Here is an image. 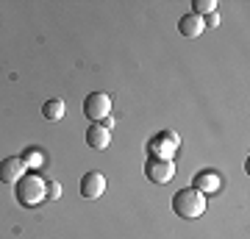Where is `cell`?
<instances>
[{
	"label": "cell",
	"mask_w": 250,
	"mask_h": 239,
	"mask_svg": "<svg viewBox=\"0 0 250 239\" xmlns=\"http://www.w3.org/2000/svg\"><path fill=\"white\" fill-rule=\"evenodd\" d=\"M172 212L178 214V217H184V220H197L206 212V195L197 192V189H192V186L178 189L172 195Z\"/></svg>",
	"instance_id": "6da1fadb"
},
{
	"label": "cell",
	"mask_w": 250,
	"mask_h": 239,
	"mask_svg": "<svg viewBox=\"0 0 250 239\" xmlns=\"http://www.w3.org/2000/svg\"><path fill=\"white\" fill-rule=\"evenodd\" d=\"M14 186H17L14 195H17L20 206H39L42 200H45V195H47V184L36 175V173H25Z\"/></svg>",
	"instance_id": "7a4b0ae2"
},
{
	"label": "cell",
	"mask_w": 250,
	"mask_h": 239,
	"mask_svg": "<svg viewBox=\"0 0 250 239\" xmlns=\"http://www.w3.org/2000/svg\"><path fill=\"white\" fill-rule=\"evenodd\" d=\"M181 148V139L175 131H159L156 136L147 139V153H150V159H167L172 161V156L178 153Z\"/></svg>",
	"instance_id": "3957f363"
},
{
	"label": "cell",
	"mask_w": 250,
	"mask_h": 239,
	"mask_svg": "<svg viewBox=\"0 0 250 239\" xmlns=\"http://www.w3.org/2000/svg\"><path fill=\"white\" fill-rule=\"evenodd\" d=\"M83 114L92 123H103L106 117H111V98L106 92H89L83 98Z\"/></svg>",
	"instance_id": "277c9868"
},
{
	"label": "cell",
	"mask_w": 250,
	"mask_h": 239,
	"mask_svg": "<svg viewBox=\"0 0 250 239\" xmlns=\"http://www.w3.org/2000/svg\"><path fill=\"white\" fill-rule=\"evenodd\" d=\"M145 175H147V181H153V184H167V181H172V175H175V167H172V161H167V159H147L145 161Z\"/></svg>",
	"instance_id": "5b68a950"
},
{
	"label": "cell",
	"mask_w": 250,
	"mask_h": 239,
	"mask_svg": "<svg viewBox=\"0 0 250 239\" xmlns=\"http://www.w3.org/2000/svg\"><path fill=\"white\" fill-rule=\"evenodd\" d=\"M103 192H106V175H103V173L92 170V173H86V175L81 178V197L98 200Z\"/></svg>",
	"instance_id": "8992f818"
},
{
	"label": "cell",
	"mask_w": 250,
	"mask_h": 239,
	"mask_svg": "<svg viewBox=\"0 0 250 239\" xmlns=\"http://www.w3.org/2000/svg\"><path fill=\"white\" fill-rule=\"evenodd\" d=\"M25 164H22V159L20 156H9V159L0 161V181L3 184H17L20 178L25 175Z\"/></svg>",
	"instance_id": "52a82bcc"
},
{
	"label": "cell",
	"mask_w": 250,
	"mask_h": 239,
	"mask_svg": "<svg viewBox=\"0 0 250 239\" xmlns=\"http://www.w3.org/2000/svg\"><path fill=\"white\" fill-rule=\"evenodd\" d=\"M86 145H89L92 151H106L108 145H111V131L103 128L100 123H92L86 128Z\"/></svg>",
	"instance_id": "ba28073f"
},
{
	"label": "cell",
	"mask_w": 250,
	"mask_h": 239,
	"mask_svg": "<svg viewBox=\"0 0 250 239\" xmlns=\"http://www.w3.org/2000/svg\"><path fill=\"white\" fill-rule=\"evenodd\" d=\"M192 189L203 192V195H214L217 189H220V175H217L214 170H203V173H195V178H192Z\"/></svg>",
	"instance_id": "9c48e42d"
},
{
	"label": "cell",
	"mask_w": 250,
	"mask_h": 239,
	"mask_svg": "<svg viewBox=\"0 0 250 239\" xmlns=\"http://www.w3.org/2000/svg\"><path fill=\"white\" fill-rule=\"evenodd\" d=\"M203 17H197V14H184L178 20V34L184 39H197V36L203 34Z\"/></svg>",
	"instance_id": "30bf717a"
},
{
	"label": "cell",
	"mask_w": 250,
	"mask_h": 239,
	"mask_svg": "<svg viewBox=\"0 0 250 239\" xmlns=\"http://www.w3.org/2000/svg\"><path fill=\"white\" fill-rule=\"evenodd\" d=\"M67 114V106H64V100H59V98H53V100H47L45 106H42V117L45 120H62V117Z\"/></svg>",
	"instance_id": "8fae6325"
},
{
	"label": "cell",
	"mask_w": 250,
	"mask_h": 239,
	"mask_svg": "<svg viewBox=\"0 0 250 239\" xmlns=\"http://www.w3.org/2000/svg\"><path fill=\"white\" fill-rule=\"evenodd\" d=\"M217 0H192V14L197 17H206V14H214Z\"/></svg>",
	"instance_id": "7c38bea8"
},
{
	"label": "cell",
	"mask_w": 250,
	"mask_h": 239,
	"mask_svg": "<svg viewBox=\"0 0 250 239\" xmlns=\"http://www.w3.org/2000/svg\"><path fill=\"white\" fill-rule=\"evenodd\" d=\"M22 164L25 167H31V170H36V167H42V153L36 151V148H28V151H22Z\"/></svg>",
	"instance_id": "4fadbf2b"
},
{
	"label": "cell",
	"mask_w": 250,
	"mask_h": 239,
	"mask_svg": "<svg viewBox=\"0 0 250 239\" xmlns=\"http://www.w3.org/2000/svg\"><path fill=\"white\" fill-rule=\"evenodd\" d=\"M47 200H59V197H62V186L56 184V181H47Z\"/></svg>",
	"instance_id": "5bb4252c"
},
{
	"label": "cell",
	"mask_w": 250,
	"mask_h": 239,
	"mask_svg": "<svg viewBox=\"0 0 250 239\" xmlns=\"http://www.w3.org/2000/svg\"><path fill=\"white\" fill-rule=\"evenodd\" d=\"M203 25H206V28H217V25H220V14H206V17H203Z\"/></svg>",
	"instance_id": "9a60e30c"
}]
</instances>
